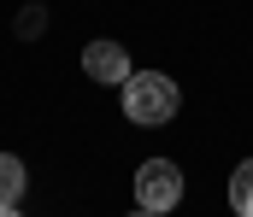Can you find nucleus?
<instances>
[{
	"label": "nucleus",
	"mask_w": 253,
	"mask_h": 217,
	"mask_svg": "<svg viewBox=\"0 0 253 217\" xmlns=\"http://www.w3.org/2000/svg\"><path fill=\"white\" fill-rule=\"evenodd\" d=\"M177 82L165 71H129V82H124V118L129 124H171L177 118Z\"/></svg>",
	"instance_id": "obj_1"
},
{
	"label": "nucleus",
	"mask_w": 253,
	"mask_h": 217,
	"mask_svg": "<svg viewBox=\"0 0 253 217\" xmlns=\"http://www.w3.org/2000/svg\"><path fill=\"white\" fill-rule=\"evenodd\" d=\"M135 206H147L159 217L171 206H183V170L171 158H141V170H135Z\"/></svg>",
	"instance_id": "obj_2"
},
{
	"label": "nucleus",
	"mask_w": 253,
	"mask_h": 217,
	"mask_svg": "<svg viewBox=\"0 0 253 217\" xmlns=\"http://www.w3.org/2000/svg\"><path fill=\"white\" fill-rule=\"evenodd\" d=\"M83 71L94 76V82H118V88H124L129 82V53L118 41H88V47H83Z\"/></svg>",
	"instance_id": "obj_3"
},
{
	"label": "nucleus",
	"mask_w": 253,
	"mask_h": 217,
	"mask_svg": "<svg viewBox=\"0 0 253 217\" xmlns=\"http://www.w3.org/2000/svg\"><path fill=\"white\" fill-rule=\"evenodd\" d=\"M24 200V158L0 153V206H18Z\"/></svg>",
	"instance_id": "obj_4"
},
{
	"label": "nucleus",
	"mask_w": 253,
	"mask_h": 217,
	"mask_svg": "<svg viewBox=\"0 0 253 217\" xmlns=\"http://www.w3.org/2000/svg\"><path fill=\"white\" fill-rule=\"evenodd\" d=\"M230 206H236V217H253V158H242L230 176Z\"/></svg>",
	"instance_id": "obj_5"
},
{
	"label": "nucleus",
	"mask_w": 253,
	"mask_h": 217,
	"mask_svg": "<svg viewBox=\"0 0 253 217\" xmlns=\"http://www.w3.org/2000/svg\"><path fill=\"white\" fill-rule=\"evenodd\" d=\"M42 24H47V12H36V6H30V12H24V18H18V35H36V30H42Z\"/></svg>",
	"instance_id": "obj_6"
},
{
	"label": "nucleus",
	"mask_w": 253,
	"mask_h": 217,
	"mask_svg": "<svg viewBox=\"0 0 253 217\" xmlns=\"http://www.w3.org/2000/svg\"><path fill=\"white\" fill-rule=\"evenodd\" d=\"M0 217H24V212H18V206H0Z\"/></svg>",
	"instance_id": "obj_7"
},
{
	"label": "nucleus",
	"mask_w": 253,
	"mask_h": 217,
	"mask_svg": "<svg viewBox=\"0 0 253 217\" xmlns=\"http://www.w3.org/2000/svg\"><path fill=\"white\" fill-rule=\"evenodd\" d=\"M129 217H159V212H147V206H135V212H129Z\"/></svg>",
	"instance_id": "obj_8"
}]
</instances>
